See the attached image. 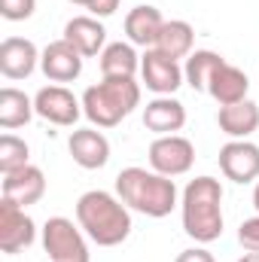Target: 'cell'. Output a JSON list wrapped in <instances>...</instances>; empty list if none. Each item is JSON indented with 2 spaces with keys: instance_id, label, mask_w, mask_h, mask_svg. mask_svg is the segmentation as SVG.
<instances>
[{
  "instance_id": "5b68a950",
  "label": "cell",
  "mask_w": 259,
  "mask_h": 262,
  "mask_svg": "<svg viewBox=\"0 0 259 262\" xmlns=\"http://www.w3.org/2000/svg\"><path fill=\"white\" fill-rule=\"evenodd\" d=\"M43 250L52 262H89L85 232L67 216H49L43 226Z\"/></svg>"
},
{
  "instance_id": "52a82bcc",
  "label": "cell",
  "mask_w": 259,
  "mask_h": 262,
  "mask_svg": "<svg viewBox=\"0 0 259 262\" xmlns=\"http://www.w3.org/2000/svg\"><path fill=\"white\" fill-rule=\"evenodd\" d=\"M34 110L40 119H46L49 125H61V128H73L76 119L82 116V101L64 89V85H43L34 95Z\"/></svg>"
},
{
  "instance_id": "2e32d148",
  "label": "cell",
  "mask_w": 259,
  "mask_h": 262,
  "mask_svg": "<svg viewBox=\"0 0 259 262\" xmlns=\"http://www.w3.org/2000/svg\"><path fill=\"white\" fill-rule=\"evenodd\" d=\"M143 125H146V131H153L156 137L177 134V131L186 125V107L174 95H156L143 107Z\"/></svg>"
},
{
  "instance_id": "484cf974",
  "label": "cell",
  "mask_w": 259,
  "mask_h": 262,
  "mask_svg": "<svg viewBox=\"0 0 259 262\" xmlns=\"http://www.w3.org/2000/svg\"><path fill=\"white\" fill-rule=\"evenodd\" d=\"M238 241H241L244 250L259 253V213L256 216H250V220H244V223L238 226Z\"/></svg>"
},
{
  "instance_id": "30bf717a",
  "label": "cell",
  "mask_w": 259,
  "mask_h": 262,
  "mask_svg": "<svg viewBox=\"0 0 259 262\" xmlns=\"http://www.w3.org/2000/svg\"><path fill=\"white\" fill-rule=\"evenodd\" d=\"M220 171L232 183L259 180V146L253 140H229L220 149Z\"/></svg>"
},
{
  "instance_id": "7402d4cb",
  "label": "cell",
  "mask_w": 259,
  "mask_h": 262,
  "mask_svg": "<svg viewBox=\"0 0 259 262\" xmlns=\"http://www.w3.org/2000/svg\"><path fill=\"white\" fill-rule=\"evenodd\" d=\"M226 64V58L213 49H195L192 55L186 58L183 64V76H186V85L192 92H207L210 79L217 76V70Z\"/></svg>"
},
{
  "instance_id": "5bb4252c",
  "label": "cell",
  "mask_w": 259,
  "mask_h": 262,
  "mask_svg": "<svg viewBox=\"0 0 259 262\" xmlns=\"http://www.w3.org/2000/svg\"><path fill=\"white\" fill-rule=\"evenodd\" d=\"M3 198L15 201L18 207H31L46 195V174L37 165H25L12 174H3Z\"/></svg>"
},
{
  "instance_id": "6da1fadb",
  "label": "cell",
  "mask_w": 259,
  "mask_h": 262,
  "mask_svg": "<svg viewBox=\"0 0 259 262\" xmlns=\"http://www.w3.org/2000/svg\"><path fill=\"white\" fill-rule=\"evenodd\" d=\"M76 223L89 241L98 247H119L131 235V210L128 204L113 192L89 189L76 201Z\"/></svg>"
},
{
  "instance_id": "f1b7e54d",
  "label": "cell",
  "mask_w": 259,
  "mask_h": 262,
  "mask_svg": "<svg viewBox=\"0 0 259 262\" xmlns=\"http://www.w3.org/2000/svg\"><path fill=\"white\" fill-rule=\"evenodd\" d=\"M238 262H259V253H253V250H247V253H244V256H241Z\"/></svg>"
},
{
  "instance_id": "f546056e",
  "label": "cell",
  "mask_w": 259,
  "mask_h": 262,
  "mask_svg": "<svg viewBox=\"0 0 259 262\" xmlns=\"http://www.w3.org/2000/svg\"><path fill=\"white\" fill-rule=\"evenodd\" d=\"M253 207H256V213H259V180H256V186H253Z\"/></svg>"
},
{
  "instance_id": "8fae6325",
  "label": "cell",
  "mask_w": 259,
  "mask_h": 262,
  "mask_svg": "<svg viewBox=\"0 0 259 262\" xmlns=\"http://www.w3.org/2000/svg\"><path fill=\"white\" fill-rule=\"evenodd\" d=\"M67 149H70V159L85 168V171H98L110 162V140L101 134L98 128H76L70 131V140H67Z\"/></svg>"
},
{
  "instance_id": "3957f363",
  "label": "cell",
  "mask_w": 259,
  "mask_h": 262,
  "mask_svg": "<svg viewBox=\"0 0 259 262\" xmlns=\"http://www.w3.org/2000/svg\"><path fill=\"white\" fill-rule=\"evenodd\" d=\"M116 195L128 204V210L162 220L177 207V183L165 174H156L153 168L146 171L131 165L116 174Z\"/></svg>"
},
{
  "instance_id": "e0dca14e",
  "label": "cell",
  "mask_w": 259,
  "mask_h": 262,
  "mask_svg": "<svg viewBox=\"0 0 259 262\" xmlns=\"http://www.w3.org/2000/svg\"><path fill=\"white\" fill-rule=\"evenodd\" d=\"M165 28V18L156 6L149 3H140L134 6L128 15H125V37H128L131 46H140V49H153L159 34Z\"/></svg>"
},
{
  "instance_id": "cb8c5ba5",
  "label": "cell",
  "mask_w": 259,
  "mask_h": 262,
  "mask_svg": "<svg viewBox=\"0 0 259 262\" xmlns=\"http://www.w3.org/2000/svg\"><path fill=\"white\" fill-rule=\"evenodd\" d=\"M31 165V149L21 137L15 134H3L0 137V174H12L18 168Z\"/></svg>"
},
{
  "instance_id": "83f0119b",
  "label": "cell",
  "mask_w": 259,
  "mask_h": 262,
  "mask_svg": "<svg viewBox=\"0 0 259 262\" xmlns=\"http://www.w3.org/2000/svg\"><path fill=\"white\" fill-rule=\"evenodd\" d=\"M174 262H217V259H213V253L204 250V247H189V250H180Z\"/></svg>"
},
{
  "instance_id": "277c9868",
  "label": "cell",
  "mask_w": 259,
  "mask_h": 262,
  "mask_svg": "<svg viewBox=\"0 0 259 262\" xmlns=\"http://www.w3.org/2000/svg\"><path fill=\"white\" fill-rule=\"evenodd\" d=\"M140 107V82L134 76H101L82 92V116L98 128H116Z\"/></svg>"
},
{
  "instance_id": "9a60e30c",
  "label": "cell",
  "mask_w": 259,
  "mask_h": 262,
  "mask_svg": "<svg viewBox=\"0 0 259 262\" xmlns=\"http://www.w3.org/2000/svg\"><path fill=\"white\" fill-rule=\"evenodd\" d=\"M40 70H43L46 79H52V82H73V79H79V73H82V55L61 37V40H55V43H49V46L43 49V55H40Z\"/></svg>"
},
{
  "instance_id": "7a4b0ae2",
  "label": "cell",
  "mask_w": 259,
  "mask_h": 262,
  "mask_svg": "<svg viewBox=\"0 0 259 262\" xmlns=\"http://www.w3.org/2000/svg\"><path fill=\"white\" fill-rule=\"evenodd\" d=\"M183 232L198 244H213L223 235V186L217 177H195L180 195Z\"/></svg>"
},
{
  "instance_id": "603a6c76",
  "label": "cell",
  "mask_w": 259,
  "mask_h": 262,
  "mask_svg": "<svg viewBox=\"0 0 259 262\" xmlns=\"http://www.w3.org/2000/svg\"><path fill=\"white\" fill-rule=\"evenodd\" d=\"M101 64V76H134L140 70V55L131 43H107V49L98 55Z\"/></svg>"
},
{
  "instance_id": "ba28073f",
  "label": "cell",
  "mask_w": 259,
  "mask_h": 262,
  "mask_svg": "<svg viewBox=\"0 0 259 262\" xmlns=\"http://www.w3.org/2000/svg\"><path fill=\"white\" fill-rule=\"evenodd\" d=\"M34 238H37V226L25 213V207H18L9 198H0V250L15 256L25 247H31Z\"/></svg>"
},
{
  "instance_id": "4dcf8cb0",
  "label": "cell",
  "mask_w": 259,
  "mask_h": 262,
  "mask_svg": "<svg viewBox=\"0 0 259 262\" xmlns=\"http://www.w3.org/2000/svg\"><path fill=\"white\" fill-rule=\"evenodd\" d=\"M70 3H79V6H89L92 0H70Z\"/></svg>"
},
{
  "instance_id": "9c48e42d",
  "label": "cell",
  "mask_w": 259,
  "mask_h": 262,
  "mask_svg": "<svg viewBox=\"0 0 259 262\" xmlns=\"http://www.w3.org/2000/svg\"><path fill=\"white\" fill-rule=\"evenodd\" d=\"M140 79H143V85H146L153 95H174V92L186 82L180 61L168 58V55L159 52V49H146V52L140 55Z\"/></svg>"
},
{
  "instance_id": "ac0fdd59",
  "label": "cell",
  "mask_w": 259,
  "mask_h": 262,
  "mask_svg": "<svg viewBox=\"0 0 259 262\" xmlns=\"http://www.w3.org/2000/svg\"><path fill=\"white\" fill-rule=\"evenodd\" d=\"M247 92H250V76H247L241 67L229 64V61L217 70V76H213L210 85H207V95H210L220 107L247 101Z\"/></svg>"
},
{
  "instance_id": "d4e9b609",
  "label": "cell",
  "mask_w": 259,
  "mask_h": 262,
  "mask_svg": "<svg viewBox=\"0 0 259 262\" xmlns=\"http://www.w3.org/2000/svg\"><path fill=\"white\" fill-rule=\"evenodd\" d=\"M37 9V0H0V15L6 21H25Z\"/></svg>"
},
{
  "instance_id": "d6986e66",
  "label": "cell",
  "mask_w": 259,
  "mask_h": 262,
  "mask_svg": "<svg viewBox=\"0 0 259 262\" xmlns=\"http://www.w3.org/2000/svg\"><path fill=\"white\" fill-rule=\"evenodd\" d=\"M217 125H220L223 134H229L232 140H247L259 128V107L250 98L238 101V104H229V107H220Z\"/></svg>"
},
{
  "instance_id": "8992f818",
  "label": "cell",
  "mask_w": 259,
  "mask_h": 262,
  "mask_svg": "<svg viewBox=\"0 0 259 262\" xmlns=\"http://www.w3.org/2000/svg\"><path fill=\"white\" fill-rule=\"evenodd\" d=\"M195 165V146L183 134H162L149 143V168L165 177H183Z\"/></svg>"
},
{
  "instance_id": "4fadbf2b",
  "label": "cell",
  "mask_w": 259,
  "mask_h": 262,
  "mask_svg": "<svg viewBox=\"0 0 259 262\" xmlns=\"http://www.w3.org/2000/svg\"><path fill=\"white\" fill-rule=\"evenodd\" d=\"M64 40L82 58H95L107 49V28L95 15H73L64 25Z\"/></svg>"
},
{
  "instance_id": "44dd1931",
  "label": "cell",
  "mask_w": 259,
  "mask_h": 262,
  "mask_svg": "<svg viewBox=\"0 0 259 262\" xmlns=\"http://www.w3.org/2000/svg\"><path fill=\"white\" fill-rule=\"evenodd\" d=\"M34 116H37L34 98H28L21 89H12V85L0 89V128H6V131L21 128Z\"/></svg>"
},
{
  "instance_id": "7c38bea8",
  "label": "cell",
  "mask_w": 259,
  "mask_h": 262,
  "mask_svg": "<svg viewBox=\"0 0 259 262\" xmlns=\"http://www.w3.org/2000/svg\"><path fill=\"white\" fill-rule=\"evenodd\" d=\"M40 49L25 37H6L0 43V73L6 79H28L40 64Z\"/></svg>"
},
{
  "instance_id": "ffe728a7",
  "label": "cell",
  "mask_w": 259,
  "mask_h": 262,
  "mask_svg": "<svg viewBox=\"0 0 259 262\" xmlns=\"http://www.w3.org/2000/svg\"><path fill=\"white\" fill-rule=\"evenodd\" d=\"M192 46H195V28L189 21H183V18H171V21H165V28H162V34H159L153 49H159L168 58L180 61V58H189L195 52Z\"/></svg>"
},
{
  "instance_id": "4316f807",
  "label": "cell",
  "mask_w": 259,
  "mask_h": 262,
  "mask_svg": "<svg viewBox=\"0 0 259 262\" xmlns=\"http://www.w3.org/2000/svg\"><path fill=\"white\" fill-rule=\"evenodd\" d=\"M85 9H89V15H95V18H110V15L119 9V0H92Z\"/></svg>"
}]
</instances>
